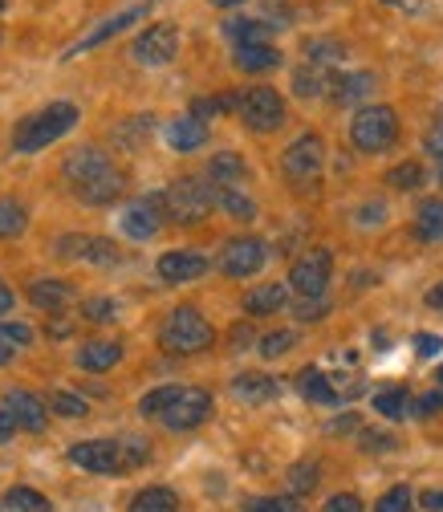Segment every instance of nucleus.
Returning a JSON list of instances; mask_svg holds the SVG:
<instances>
[{
    "instance_id": "f257e3e1",
    "label": "nucleus",
    "mask_w": 443,
    "mask_h": 512,
    "mask_svg": "<svg viewBox=\"0 0 443 512\" xmlns=\"http://www.w3.org/2000/svg\"><path fill=\"white\" fill-rule=\"evenodd\" d=\"M61 175H66L70 191L90 204V208H106L114 204L122 191H126V175L114 167V159L98 147H78L66 155V163H61Z\"/></svg>"
},
{
    "instance_id": "f03ea898",
    "label": "nucleus",
    "mask_w": 443,
    "mask_h": 512,
    "mask_svg": "<svg viewBox=\"0 0 443 512\" xmlns=\"http://www.w3.org/2000/svg\"><path fill=\"white\" fill-rule=\"evenodd\" d=\"M212 407H216L212 403V391H204V387H155L139 403L143 415L159 419L171 431H192V427L208 423L212 419Z\"/></svg>"
},
{
    "instance_id": "7ed1b4c3",
    "label": "nucleus",
    "mask_w": 443,
    "mask_h": 512,
    "mask_svg": "<svg viewBox=\"0 0 443 512\" xmlns=\"http://www.w3.org/2000/svg\"><path fill=\"white\" fill-rule=\"evenodd\" d=\"M74 126H78V106H74V102H49V106H41L37 114H29V118L17 122L13 151H17V155H37V151H45L49 143L66 139Z\"/></svg>"
},
{
    "instance_id": "20e7f679",
    "label": "nucleus",
    "mask_w": 443,
    "mask_h": 512,
    "mask_svg": "<svg viewBox=\"0 0 443 512\" xmlns=\"http://www.w3.org/2000/svg\"><path fill=\"white\" fill-rule=\"evenodd\" d=\"M70 464L94 476H118L147 464V447L143 443H118V439H82L70 447Z\"/></svg>"
},
{
    "instance_id": "39448f33",
    "label": "nucleus",
    "mask_w": 443,
    "mask_h": 512,
    "mask_svg": "<svg viewBox=\"0 0 443 512\" xmlns=\"http://www.w3.org/2000/svg\"><path fill=\"white\" fill-rule=\"evenodd\" d=\"M212 342H216V330H212V322L200 313V309H192V305H179L167 322H163V330H159V346L167 350V354H204V350H212Z\"/></svg>"
},
{
    "instance_id": "423d86ee",
    "label": "nucleus",
    "mask_w": 443,
    "mask_h": 512,
    "mask_svg": "<svg viewBox=\"0 0 443 512\" xmlns=\"http://www.w3.org/2000/svg\"><path fill=\"white\" fill-rule=\"evenodd\" d=\"M159 196H163V216H167L171 224H183V228L204 224L208 212L216 208L212 183H204V179H175L171 187L159 191Z\"/></svg>"
},
{
    "instance_id": "0eeeda50",
    "label": "nucleus",
    "mask_w": 443,
    "mask_h": 512,
    "mask_svg": "<svg viewBox=\"0 0 443 512\" xmlns=\"http://www.w3.org/2000/svg\"><path fill=\"white\" fill-rule=\"evenodd\" d=\"M399 139V114L395 106H362L350 122V143L366 155L387 151Z\"/></svg>"
},
{
    "instance_id": "6e6552de",
    "label": "nucleus",
    "mask_w": 443,
    "mask_h": 512,
    "mask_svg": "<svg viewBox=\"0 0 443 512\" xmlns=\"http://www.w3.org/2000/svg\"><path fill=\"white\" fill-rule=\"evenodd\" d=\"M236 114L248 131L269 135V131H281L285 126V98L273 86H248L236 94Z\"/></svg>"
},
{
    "instance_id": "1a4fd4ad",
    "label": "nucleus",
    "mask_w": 443,
    "mask_h": 512,
    "mask_svg": "<svg viewBox=\"0 0 443 512\" xmlns=\"http://www.w3.org/2000/svg\"><path fill=\"white\" fill-rule=\"evenodd\" d=\"M322 167H326V143H322V135H301V139H293V143L285 147V155H281V171H285V179H289L297 191L318 187Z\"/></svg>"
},
{
    "instance_id": "9d476101",
    "label": "nucleus",
    "mask_w": 443,
    "mask_h": 512,
    "mask_svg": "<svg viewBox=\"0 0 443 512\" xmlns=\"http://www.w3.org/2000/svg\"><path fill=\"white\" fill-rule=\"evenodd\" d=\"M330 277H334V256H330V248H309L305 256H297L293 269H289V289H293L301 301H318V297H326Z\"/></svg>"
},
{
    "instance_id": "9b49d317",
    "label": "nucleus",
    "mask_w": 443,
    "mask_h": 512,
    "mask_svg": "<svg viewBox=\"0 0 443 512\" xmlns=\"http://www.w3.org/2000/svg\"><path fill=\"white\" fill-rule=\"evenodd\" d=\"M269 265V244L261 236H232L220 252V269L224 277L232 281H244V277H257L261 269Z\"/></svg>"
},
{
    "instance_id": "f8f14e48",
    "label": "nucleus",
    "mask_w": 443,
    "mask_h": 512,
    "mask_svg": "<svg viewBox=\"0 0 443 512\" xmlns=\"http://www.w3.org/2000/svg\"><path fill=\"white\" fill-rule=\"evenodd\" d=\"M175 53H179V29L175 25H147L131 45V57L139 66H167Z\"/></svg>"
},
{
    "instance_id": "ddd939ff",
    "label": "nucleus",
    "mask_w": 443,
    "mask_h": 512,
    "mask_svg": "<svg viewBox=\"0 0 443 512\" xmlns=\"http://www.w3.org/2000/svg\"><path fill=\"white\" fill-rule=\"evenodd\" d=\"M122 232L131 236V240H151L163 224H167V216H163V196H143V200H135V204H126V212H122Z\"/></svg>"
},
{
    "instance_id": "4468645a",
    "label": "nucleus",
    "mask_w": 443,
    "mask_h": 512,
    "mask_svg": "<svg viewBox=\"0 0 443 512\" xmlns=\"http://www.w3.org/2000/svg\"><path fill=\"white\" fill-rule=\"evenodd\" d=\"M208 273V256L196 252V248H171L159 256V277L167 285H187V281H196Z\"/></svg>"
},
{
    "instance_id": "2eb2a0df",
    "label": "nucleus",
    "mask_w": 443,
    "mask_h": 512,
    "mask_svg": "<svg viewBox=\"0 0 443 512\" xmlns=\"http://www.w3.org/2000/svg\"><path fill=\"white\" fill-rule=\"evenodd\" d=\"M5 411L13 415V423L21 427V431H45L49 427V407H45V399H37L33 391H9L5 395Z\"/></svg>"
},
{
    "instance_id": "dca6fc26",
    "label": "nucleus",
    "mask_w": 443,
    "mask_h": 512,
    "mask_svg": "<svg viewBox=\"0 0 443 512\" xmlns=\"http://www.w3.org/2000/svg\"><path fill=\"white\" fill-rule=\"evenodd\" d=\"M143 17H147V9H143V5H135V9H122V13H114V17H110V21H102V25L94 29V33H86V37H82L78 45H70V53H66V57H78V53H86V49H98L102 41L118 37V33H122L126 25H135V21H143Z\"/></svg>"
},
{
    "instance_id": "f3484780",
    "label": "nucleus",
    "mask_w": 443,
    "mask_h": 512,
    "mask_svg": "<svg viewBox=\"0 0 443 512\" xmlns=\"http://www.w3.org/2000/svg\"><path fill=\"white\" fill-rule=\"evenodd\" d=\"M167 143L183 155V151H200L208 143V122L192 118V114H183V118H171L167 122Z\"/></svg>"
},
{
    "instance_id": "a211bd4d",
    "label": "nucleus",
    "mask_w": 443,
    "mask_h": 512,
    "mask_svg": "<svg viewBox=\"0 0 443 512\" xmlns=\"http://www.w3.org/2000/svg\"><path fill=\"white\" fill-rule=\"evenodd\" d=\"M29 301L37 309H49V313H61L70 301H74V285L70 281H57V277H41L29 285Z\"/></svg>"
},
{
    "instance_id": "6ab92c4d",
    "label": "nucleus",
    "mask_w": 443,
    "mask_h": 512,
    "mask_svg": "<svg viewBox=\"0 0 443 512\" xmlns=\"http://www.w3.org/2000/svg\"><path fill=\"white\" fill-rule=\"evenodd\" d=\"M244 179H248V167L236 151L212 155V163H208V183L212 187H244Z\"/></svg>"
},
{
    "instance_id": "aec40b11",
    "label": "nucleus",
    "mask_w": 443,
    "mask_h": 512,
    "mask_svg": "<svg viewBox=\"0 0 443 512\" xmlns=\"http://www.w3.org/2000/svg\"><path fill=\"white\" fill-rule=\"evenodd\" d=\"M232 395H236L240 403H269V399L277 395V378L257 374V370L236 374V378H232Z\"/></svg>"
},
{
    "instance_id": "412c9836",
    "label": "nucleus",
    "mask_w": 443,
    "mask_h": 512,
    "mask_svg": "<svg viewBox=\"0 0 443 512\" xmlns=\"http://www.w3.org/2000/svg\"><path fill=\"white\" fill-rule=\"evenodd\" d=\"M285 301H289V285H257V289H248L244 293V313H252V317H269V313H277V309H285Z\"/></svg>"
},
{
    "instance_id": "4be33fe9",
    "label": "nucleus",
    "mask_w": 443,
    "mask_h": 512,
    "mask_svg": "<svg viewBox=\"0 0 443 512\" xmlns=\"http://www.w3.org/2000/svg\"><path fill=\"white\" fill-rule=\"evenodd\" d=\"M232 61L244 74H269V70L281 66V49H273V45H236Z\"/></svg>"
},
{
    "instance_id": "5701e85b",
    "label": "nucleus",
    "mask_w": 443,
    "mask_h": 512,
    "mask_svg": "<svg viewBox=\"0 0 443 512\" xmlns=\"http://www.w3.org/2000/svg\"><path fill=\"white\" fill-rule=\"evenodd\" d=\"M118 362H122V342H86L78 350V366L90 370V374H102V370H110Z\"/></svg>"
},
{
    "instance_id": "b1692460",
    "label": "nucleus",
    "mask_w": 443,
    "mask_h": 512,
    "mask_svg": "<svg viewBox=\"0 0 443 512\" xmlns=\"http://www.w3.org/2000/svg\"><path fill=\"white\" fill-rule=\"evenodd\" d=\"M297 387H301V395L309 399V403H338V387H334V382L318 370V366H305L301 374H297Z\"/></svg>"
},
{
    "instance_id": "393cba45",
    "label": "nucleus",
    "mask_w": 443,
    "mask_h": 512,
    "mask_svg": "<svg viewBox=\"0 0 443 512\" xmlns=\"http://www.w3.org/2000/svg\"><path fill=\"white\" fill-rule=\"evenodd\" d=\"M330 90H334V102H342V106L362 102V98L374 90V74H366V70H358V74H338V78H330Z\"/></svg>"
},
{
    "instance_id": "a878e982",
    "label": "nucleus",
    "mask_w": 443,
    "mask_h": 512,
    "mask_svg": "<svg viewBox=\"0 0 443 512\" xmlns=\"http://www.w3.org/2000/svg\"><path fill=\"white\" fill-rule=\"evenodd\" d=\"M415 236L427 244L443 240V200H423L415 212Z\"/></svg>"
},
{
    "instance_id": "bb28decb",
    "label": "nucleus",
    "mask_w": 443,
    "mask_h": 512,
    "mask_svg": "<svg viewBox=\"0 0 443 512\" xmlns=\"http://www.w3.org/2000/svg\"><path fill=\"white\" fill-rule=\"evenodd\" d=\"M374 411L387 415V419H415V399L403 391V387H391V391H378L374 395Z\"/></svg>"
},
{
    "instance_id": "cd10ccee",
    "label": "nucleus",
    "mask_w": 443,
    "mask_h": 512,
    "mask_svg": "<svg viewBox=\"0 0 443 512\" xmlns=\"http://www.w3.org/2000/svg\"><path fill=\"white\" fill-rule=\"evenodd\" d=\"M212 200L228 216H236V220H252V216H257V204H252V196H248L244 187H212Z\"/></svg>"
},
{
    "instance_id": "c85d7f7f",
    "label": "nucleus",
    "mask_w": 443,
    "mask_h": 512,
    "mask_svg": "<svg viewBox=\"0 0 443 512\" xmlns=\"http://www.w3.org/2000/svg\"><path fill=\"white\" fill-rule=\"evenodd\" d=\"M277 25H265V21H252V17H232L224 25V33L236 41V45H265V37L273 33Z\"/></svg>"
},
{
    "instance_id": "c756f323",
    "label": "nucleus",
    "mask_w": 443,
    "mask_h": 512,
    "mask_svg": "<svg viewBox=\"0 0 443 512\" xmlns=\"http://www.w3.org/2000/svg\"><path fill=\"white\" fill-rule=\"evenodd\" d=\"M126 512H179V496L171 488H143Z\"/></svg>"
},
{
    "instance_id": "7c9ffc66",
    "label": "nucleus",
    "mask_w": 443,
    "mask_h": 512,
    "mask_svg": "<svg viewBox=\"0 0 443 512\" xmlns=\"http://www.w3.org/2000/svg\"><path fill=\"white\" fill-rule=\"evenodd\" d=\"M29 228V212L21 200H9V196H0V240H13Z\"/></svg>"
},
{
    "instance_id": "2f4dec72",
    "label": "nucleus",
    "mask_w": 443,
    "mask_h": 512,
    "mask_svg": "<svg viewBox=\"0 0 443 512\" xmlns=\"http://www.w3.org/2000/svg\"><path fill=\"white\" fill-rule=\"evenodd\" d=\"M330 90V78L318 70V66H301L297 74H293V94L297 98H322Z\"/></svg>"
},
{
    "instance_id": "473e14b6",
    "label": "nucleus",
    "mask_w": 443,
    "mask_h": 512,
    "mask_svg": "<svg viewBox=\"0 0 443 512\" xmlns=\"http://www.w3.org/2000/svg\"><path fill=\"white\" fill-rule=\"evenodd\" d=\"M5 508L9 512H53L49 496H41L37 488H9L5 492Z\"/></svg>"
},
{
    "instance_id": "72a5a7b5",
    "label": "nucleus",
    "mask_w": 443,
    "mask_h": 512,
    "mask_svg": "<svg viewBox=\"0 0 443 512\" xmlns=\"http://www.w3.org/2000/svg\"><path fill=\"white\" fill-rule=\"evenodd\" d=\"M45 407H49L53 415H61V419H86V415H90L86 399H78V395H70V391H53Z\"/></svg>"
},
{
    "instance_id": "f704fd0d",
    "label": "nucleus",
    "mask_w": 443,
    "mask_h": 512,
    "mask_svg": "<svg viewBox=\"0 0 443 512\" xmlns=\"http://www.w3.org/2000/svg\"><path fill=\"white\" fill-rule=\"evenodd\" d=\"M305 57H309V66H334V61L342 57V45L338 41H326V37H313V41H305Z\"/></svg>"
},
{
    "instance_id": "c9c22d12",
    "label": "nucleus",
    "mask_w": 443,
    "mask_h": 512,
    "mask_svg": "<svg viewBox=\"0 0 443 512\" xmlns=\"http://www.w3.org/2000/svg\"><path fill=\"white\" fill-rule=\"evenodd\" d=\"M387 187H395V191H415V187H423V167H419L415 159L391 167V171H387Z\"/></svg>"
},
{
    "instance_id": "e433bc0d",
    "label": "nucleus",
    "mask_w": 443,
    "mask_h": 512,
    "mask_svg": "<svg viewBox=\"0 0 443 512\" xmlns=\"http://www.w3.org/2000/svg\"><path fill=\"white\" fill-rule=\"evenodd\" d=\"M82 261H90V265H118L122 256H118V244H114V240L90 236V240H86V256H82Z\"/></svg>"
},
{
    "instance_id": "4c0bfd02",
    "label": "nucleus",
    "mask_w": 443,
    "mask_h": 512,
    "mask_svg": "<svg viewBox=\"0 0 443 512\" xmlns=\"http://www.w3.org/2000/svg\"><path fill=\"white\" fill-rule=\"evenodd\" d=\"M318 476H322L318 464H313V460H301V464L289 468V488H293V492H313V488H318Z\"/></svg>"
},
{
    "instance_id": "58836bf2",
    "label": "nucleus",
    "mask_w": 443,
    "mask_h": 512,
    "mask_svg": "<svg viewBox=\"0 0 443 512\" xmlns=\"http://www.w3.org/2000/svg\"><path fill=\"white\" fill-rule=\"evenodd\" d=\"M224 110H236V94L196 98V102H192V118H200V122H208V118H216V114H224Z\"/></svg>"
},
{
    "instance_id": "ea45409f",
    "label": "nucleus",
    "mask_w": 443,
    "mask_h": 512,
    "mask_svg": "<svg viewBox=\"0 0 443 512\" xmlns=\"http://www.w3.org/2000/svg\"><path fill=\"white\" fill-rule=\"evenodd\" d=\"M82 317H86V322H94V326H106V322H114V317H118V305L110 297H90V301H82Z\"/></svg>"
},
{
    "instance_id": "a19ab883",
    "label": "nucleus",
    "mask_w": 443,
    "mask_h": 512,
    "mask_svg": "<svg viewBox=\"0 0 443 512\" xmlns=\"http://www.w3.org/2000/svg\"><path fill=\"white\" fill-rule=\"evenodd\" d=\"M244 512H305V508L289 496H257V500H244Z\"/></svg>"
},
{
    "instance_id": "79ce46f5",
    "label": "nucleus",
    "mask_w": 443,
    "mask_h": 512,
    "mask_svg": "<svg viewBox=\"0 0 443 512\" xmlns=\"http://www.w3.org/2000/svg\"><path fill=\"white\" fill-rule=\"evenodd\" d=\"M374 512H415V496L407 488H391V492L378 496Z\"/></svg>"
},
{
    "instance_id": "37998d69",
    "label": "nucleus",
    "mask_w": 443,
    "mask_h": 512,
    "mask_svg": "<svg viewBox=\"0 0 443 512\" xmlns=\"http://www.w3.org/2000/svg\"><path fill=\"white\" fill-rule=\"evenodd\" d=\"M297 346V334L293 330H277V334H265L261 338V354L265 358H281V354H289Z\"/></svg>"
},
{
    "instance_id": "c03bdc74",
    "label": "nucleus",
    "mask_w": 443,
    "mask_h": 512,
    "mask_svg": "<svg viewBox=\"0 0 443 512\" xmlns=\"http://www.w3.org/2000/svg\"><path fill=\"white\" fill-rule=\"evenodd\" d=\"M443 411V387H435L431 395L415 399V419H427V415H439Z\"/></svg>"
},
{
    "instance_id": "a18cd8bd",
    "label": "nucleus",
    "mask_w": 443,
    "mask_h": 512,
    "mask_svg": "<svg viewBox=\"0 0 443 512\" xmlns=\"http://www.w3.org/2000/svg\"><path fill=\"white\" fill-rule=\"evenodd\" d=\"M395 447V435H383V431H362V452H391Z\"/></svg>"
},
{
    "instance_id": "49530a36",
    "label": "nucleus",
    "mask_w": 443,
    "mask_h": 512,
    "mask_svg": "<svg viewBox=\"0 0 443 512\" xmlns=\"http://www.w3.org/2000/svg\"><path fill=\"white\" fill-rule=\"evenodd\" d=\"M326 512H362V500L354 492H338L326 500Z\"/></svg>"
},
{
    "instance_id": "de8ad7c7",
    "label": "nucleus",
    "mask_w": 443,
    "mask_h": 512,
    "mask_svg": "<svg viewBox=\"0 0 443 512\" xmlns=\"http://www.w3.org/2000/svg\"><path fill=\"white\" fill-rule=\"evenodd\" d=\"M0 334H5L13 346H29V342H33V330L21 326V322H0Z\"/></svg>"
},
{
    "instance_id": "09e8293b",
    "label": "nucleus",
    "mask_w": 443,
    "mask_h": 512,
    "mask_svg": "<svg viewBox=\"0 0 443 512\" xmlns=\"http://www.w3.org/2000/svg\"><path fill=\"white\" fill-rule=\"evenodd\" d=\"M318 313H326V301H297V317L301 322H318Z\"/></svg>"
},
{
    "instance_id": "8fccbe9b",
    "label": "nucleus",
    "mask_w": 443,
    "mask_h": 512,
    "mask_svg": "<svg viewBox=\"0 0 443 512\" xmlns=\"http://www.w3.org/2000/svg\"><path fill=\"white\" fill-rule=\"evenodd\" d=\"M415 346H419V354H423V358H435V354L443 350V342H439L435 334H415Z\"/></svg>"
},
{
    "instance_id": "3c124183",
    "label": "nucleus",
    "mask_w": 443,
    "mask_h": 512,
    "mask_svg": "<svg viewBox=\"0 0 443 512\" xmlns=\"http://www.w3.org/2000/svg\"><path fill=\"white\" fill-rule=\"evenodd\" d=\"M427 151H431V155H443V118L427 131Z\"/></svg>"
},
{
    "instance_id": "603ef678",
    "label": "nucleus",
    "mask_w": 443,
    "mask_h": 512,
    "mask_svg": "<svg viewBox=\"0 0 443 512\" xmlns=\"http://www.w3.org/2000/svg\"><path fill=\"white\" fill-rule=\"evenodd\" d=\"M419 504H423L427 512H443V488H431V492H423V496H419Z\"/></svg>"
},
{
    "instance_id": "864d4df0",
    "label": "nucleus",
    "mask_w": 443,
    "mask_h": 512,
    "mask_svg": "<svg viewBox=\"0 0 443 512\" xmlns=\"http://www.w3.org/2000/svg\"><path fill=\"white\" fill-rule=\"evenodd\" d=\"M13 431H17V423H13V415H9L5 407H0V443H5V439H13Z\"/></svg>"
},
{
    "instance_id": "5fc2aeb1",
    "label": "nucleus",
    "mask_w": 443,
    "mask_h": 512,
    "mask_svg": "<svg viewBox=\"0 0 443 512\" xmlns=\"http://www.w3.org/2000/svg\"><path fill=\"white\" fill-rule=\"evenodd\" d=\"M13 305H17V297H13V289H9L5 281H0V317H5V313H9Z\"/></svg>"
},
{
    "instance_id": "6e6d98bb",
    "label": "nucleus",
    "mask_w": 443,
    "mask_h": 512,
    "mask_svg": "<svg viewBox=\"0 0 443 512\" xmlns=\"http://www.w3.org/2000/svg\"><path fill=\"white\" fill-rule=\"evenodd\" d=\"M13 358H17V346H13L5 334H0V366H9Z\"/></svg>"
},
{
    "instance_id": "4d7b16f0",
    "label": "nucleus",
    "mask_w": 443,
    "mask_h": 512,
    "mask_svg": "<svg viewBox=\"0 0 443 512\" xmlns=\"http://www.w3.org/2000/svg\"><path fill=\"white\" fill-rule=\"evenodd\" d=\"M427 305H431V309H439V313H443V281H439V285H431V289H427Z\"/></svg>"
},
{
    "instance_id": "13d9d810",
    "label": "nucleus",
    "mask_w": 443,
    "mask_h": 512,
    "mask_svg": "<svg viewBox=\"0 0 443 512\" xmlns=\"http://www.w3.org/2000/svg\"><path fill=\"white\" fill-rule=\"evenodd\" d=\"M232 342H236V346H244V342H248V326H236V334H232Z\"/></svg>"
},
{
    "instance_id": "bf43d9fd",
    "label": "nucleus",
    "mask_w": 443,
    "mask_h": 512,
    "mask_svg": "<svg viewBox=\"0 0 443 512\" xmlns=\"http://www.w3.org/2000/svg\"><path fill=\"white\" fill-rule=\"evenodd\" d=\"M216 5H244V0H216Z\"/></svg>"
},
{
    "instance_id": "052dcab7",
    "label": "nucleus",
    "mask_w": 443,
    "mask_h": 512,
    "mask_svg": "<svg viewBox=\"0 0 443 512\" xmlns=\"http://www.w3.org/2000/svg\"><path fill=\"white\" fill-rule=\"evenodd\" d=\"M439 183H443V155H439Z\"/></svg>"
},
{
    "instance_id": "680f3d73",
    "label": "nucleus",
    "mask_w": 443,
    "mask_h": 512,
    "mask_svg": "<svg viewBox=\"0 0 443 512\" xmlns=\"http://www.w3.org/2000/svg\"><path fill=\"white\" fill-rule=\"evenodd\" d=\"M435 382H443V366H439V378H435Z\"/></svg>"
},
{
    "instance_id": "e2e57ef3",
    "label": "nucleus",
    "mask_w": 443,
    "mask_h": 512,
    "mask_svg": "<svg viewBox=\"0 0 443 512\" xmlns=\"http://www.w3.org/2000/svg\"><path fill=\"white\" fill-rule=\"evenodd\" d=\"M0 13H5V0H0Z\"/></svg>"
}]
</instances>
